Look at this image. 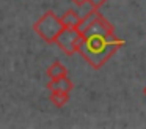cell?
<instances>
[{"label": "cell", "instance_id": "cell-6", "mask_svg": "<svg viewBox=\"0 0 146 129\" xmlns=\"http://www.w3.org/2000/svg\"><path fill=\"white\" fill-rule=\"evenodd\" d=\"M63 27H72V28H79L80 22H82V16H79V13L76 9H68L63 16L60 17Z\"/></svg>", "mask_w": 146, "mask_h": 129}, {"label": "cell", "instance_id": "cell-8", "mask_svg": "<svg viewBox=\"0 0 146 129\" xmlns=\"http://www.w3.org/2000/svg\"><path fill=\"white\" fill-rule=\"evenodd\" d=\"M49 99L55 107L61 109L63 106H66V102L69 101V91H50Z\"/></svg>", "mask_w": 146, "mask_h": 129}, {"label": "cell", "instance_id": "cell-5", "mask_svg": "<svg viewBox=\"0 0 146 129\" xmlns=\"http://www.w3.org/2000/svg\"><path fill=\"white\" fill-rule=\"evenodd\" d=\"M49 91H69L74 88V84L68 76H63V77H57V79H50V80L46 84Z\"/></svg>", "mask_w": 146, "mask_h": 129}, {"label": "cell", "instance_id": "cell-10", "mask_svg": "<svg viewBox=\"0 0 146 129\" xmlns=\"http://www.w3.org/2000/svg\"><path fill=\"white\" fill-rule=\"evenodd\" d=\"M72 3H74V5H77V6H83L86 3V0H72Z\"/></svg>", "mask_w": 146, "mask_h": 129}, {"label": "cell", "instance_id": "cell-11", "mask_svg": "<svg viewBox=\"0 0 146 129\" xmlns=\"http://www.w3.org/2000/svg\"><path fill=\"white\" fill-rule=\"evenodd\" d=\"M143 93H145V96H146V87H145V90H143Z\"/></svg>", "mask_w": 146, "mask_h": 129}, {"label": "cell", "instance_id": "cell-3", "mask_svg": "<svg viewBox=\"0 0 146 129\" xmlns=\"http://www.w3.org/2000/svg\"><path fill=\"white\" fill-rule=\"evenodd\" d=\"M80 39H82V33H80L79 28L63 27V30L55 38L54 44H57L68 57H72L77 52V46H79Z\"/></svg>", "mask_w": 146, "mask_h": 129}, {"label": "cell", "instance_id": "cell-1", "mask_svg": "<svg viewBox=\"0 0 146 129\" xmlns=\"http://www.w3.org/2000/svg\"><path fill=\"white\" fill-rule=\"evenodd\" d=\"M124 44L126 41L116 35H90L82 36L77 52L93 69H101Z\"/></svg>", "mask_w": 146, "mask_h": 129}, {"label": "cell", "instance_id": "cell-9", "mask_svg": "<svg viewBox=\"0 0 146 129\" xmlns=\"http://www.w3.org/2000/svg\"><path fill=\"white\" fill-rule=\"evenodd\" d=\"M86 3H88L93 9H99L101 6H104L105 3H107V0H86Z\"/></svg>", "mask_w": 146, "mask_h": 129}, {"label": "cell", "instance_id": "cell-2", "mask_svg": "<svg viewBox=\"0 0 146 129\" xmlns=\"http://www.w3.org/2000/svg\"><path fill=\"white\" fill-rule=\"evenodd\" d=\"M33 30H35V33L42 41H46L49 44H54L55 38L63 30V24H61L60 17L52 9H49L33 24Z\"/></svg>", "mask_w": 146, "mask_h": 129}, {"label": "cell", "instance_id": "cell-7", "mask_svg": "<svg viewBox=\"0 0 146 129\" xmlns=\"http://www.w3.org/2000/svg\"><path fill=\"white\" fill-rule=\"evenodd\" d=\"M49 79H57V77H63V76H68V68L63 65L61 61H54L46 71Z\"/></svg>", "mask_w": 146, "mask_h": 129}, {"label": "cell", "instance_id": "cell-4", "mask_svg": "<svg viewBox=\"0 0 146 129\" xmlns=\"http://www.w3.org/2000/svg\"><path fill=\"white\" fill-rule=\"evenodd\" d=\"M82 36H90V35H115V30H113V25L101 14L94 16L90 22H86L83 27L79 28Z\"/></svg>", "mask_w": 146, "mask_h": 129}]
</instances>
